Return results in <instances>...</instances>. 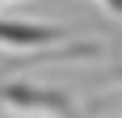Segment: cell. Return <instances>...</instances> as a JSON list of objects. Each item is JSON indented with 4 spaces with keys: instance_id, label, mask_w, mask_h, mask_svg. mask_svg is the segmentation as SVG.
Instances as JSON below:
<instances>
[{
    "instance_id": "4",
    "label": "cell",
    "mask_w": 122,
    "mask_h": 118,
    "mask_svg": "<svg viewBox=\"0 0 122 118\" xmlns=\"http://www.w3.org/2000/svg\"><path fill=\"white\" fill-rule=\"evenodd\" d=\"M0 4H13V0H0Z\"/></svg>"
},
{
    "instance_id": "2",
    "label": "cell",
    "mask_w": 122,
    "mask_h": 118,
    "mask_svg": "<svg viewBox=\"0 0 122 118\" xmlns=\"http://www.w3.org/2000/svg\"><path fill=\"white\" fill-rule=\"evenodd\" d=\"M63 30L51 21H30V17H9L0 13V47L4 51H51L63 42Z\"/></svg>"
},
{
    "instance_id": "1",
    "label": "cell",
    "mask_w": 122,
    "mask_h": 118,
    "mask_svg": "<svg viewBox=\"0 0 122 118\" xmlns=\"http://www.w3.org/2000/svg\"><path fill=\"white\" fill-rule=\"evenodd\" d=\"M0 101L9 110L25 118H38V114H72V101L59 93V89H46V84H30V80H9L0 84Z\"/></svg>"
},
{
    "instance_id": "3",
    "label": "cell",
    "mask_w": 122,
    "mask_h": 118,
    "mask_svg": "<svg viewBox=\"0 0 122 118\" xmlns=\"http://www.w3.org/2000/svg\"><path fill=\"white\" fill-rule=\"evenodd\" d=\"M101 4H105L110 13H122V0H101Z\"/></svg>"
}]
</instances>
